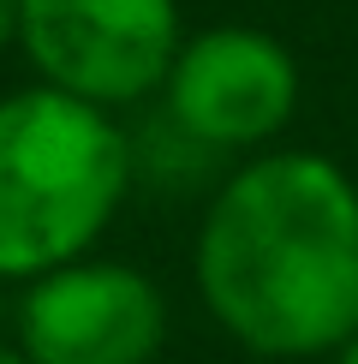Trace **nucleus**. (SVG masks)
<instances>
[{
  "instance_id": "nucleus-5",
  "label": "nucleus",
  "mask_w": 358,
  "mask_h": 364,
  "mask_svg": "<svg viewBox=\"0 0 358 364\" xmlns=\"http://www.w3.org/2000/svg\"><path fill=\"white\" fill-rule=\"evenodd\" d=\"M168 114L209 149H257L298 108V66L275 36L221 24L179 42L168 66Z\"/></svg>"
},
{
  "instance_id": "nucleus-8",
  "label": "nucleus",
  "mask_w": 358,
  "mask_h": 364,
  "mask_svg": "<svg viewBox=\"0 0 358 364\" xmlns=\"http://www.w3.org/2000/svg\"><path fill=\"white\" fill-rule=\"evenodd\" d=\"M0 364H30V358L18 353V346H6V341H0Z\"/></svg>"
},
{
  "instance_id": "nucleus-4",
  "label": "nucleus",
  "mask_w": 358,
  "mask_h": 364,
  "mask_svg": "<svg viewBox=\"0 0 358 364\" xmlns=\"http://www.w3.org/2000/svg\"><path fill=\"white\" fill-rule=\"evenodd\" d=\"M161 335V287L131 263L78 257L24 281L18 353L30 364H156Z\"/></svg>"
},
{
  "instance_id": "nucleus-2",
  "label": "nucleus",
  "mask_w": 358,
  "mask_h": 364,
  "mask_svg": "<svg viewBox=\"0 0 358 364\" xmlns=\"http://www.w3.org/2000/svg\"><path fill=\"white\" fill-rule=\"evenodd\" d=\"M131 186V144L108 108L66 90L0 96V281L90 257Z\"/></svg>"
},
{
  "instance_id": "nucleus-1",
  "label": "nucleus",
  "mask_w": 358,
  "mask_h": 364,
  "mask_svg": "<svg viewBox=\"0 0 358 364\" xmlns=\"http://www.w3.org/2000/svg\"><path fill=\"white\" fill-rule=\"evenodd\" d=\"M197 287L257 358H322L358 335V186L317 149L245 161L197 233Z\"/></svg>"
},
{
  "instance_id": "nucleus-3",
  "label": "nucleus",
  "mask_w": 358,
  "mask_h": 364,
  "mask_svg": "<svg viewBox=\"0 0 358 364\" xmlns=\"http://www.w3.org/2000/svg\"><path fill=\"white\" fill-rule=\"evenodd\" d=\"M18 42L48 90L119 108L168 84L179 0H18Z\"/></svg>"
},
{
  "instance_id": "nucleus-7",
  "label": "nucleus",
  "mask_w": 358,
  "mask_h": 364,
  "mask_svg": "<svg viewBox=\"0 0 358 364\" xmlns=\"http://www.w3.org/2000/svg\"><path fill=\"white\" fill-rule=\"evenodd\" d=\"M335 364H358V335H352V341H347V346L335 353Z\"/></svg>"
},
{
  "instance_id": "nucleus-6",
  "label": "nucleus",
  "mask_w": 358,
  "mask_h": 364,
  "mask_svg": "<svg viewBox=\"0 0 358 364\" xmlns=\"http://www.w3.org/2000/svg\"><path fill=\"white\" fill-rule=\"evenodd\" d=\"M18 36V0H0V48Z\"/></svg>"
}]
</instances>
